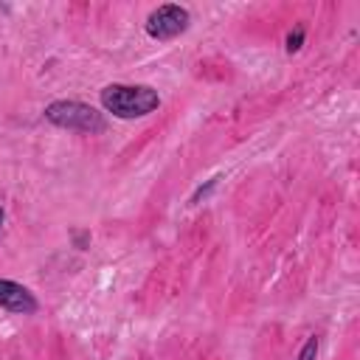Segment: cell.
I'll use <instances>...</instances> for the list:
<instances>
[{"label":"cell","mask_w":360,"mask_h":360,"mask_svg":"<svg viewBox=\"0 0 360 360\" xmlns=\"http://www.w3.org/2000/svg\"><path fill=\"white\" fill-rule=\"evenodd\" d=\"M101 107L115 118H143L160 107V96L152 84H107L101 90Z\"/></svg>","instance_id":"6da1fadb"},{"label":"cell","mask_w":360,"mask_h":360,"mask_svg":"<svg viewBox=\"0 0 360 360\" xmlns=\"http://www.w3.org/2000/svg\"><path fill=\"white\" fill-rule=\"evenodd\" d=\"M45 118L53 127H62V129H70V132H82V135H98V132L107 129V121L96 107H90L84 101H73V98L51 101L45 107Z\"/></svg>","instance_id":"7a4b0ae2"},{"label":"cell","mask_w":360,"mask_h":360,"mask_svg":"<svg viewBox=\"0 0 360 360\" xmlns=\"http://www.w3.org/2000/svg\"><path fill=\"white\" fill-rule=\"evenodd\" d=\"M191 22V14L180 3H163L146 17V34L152 39H174L180 37Z\"/></svg>","instance_id":"3957f363"},{"label":"cell","mask_w":360,"mask_h":360,"mask_svg":"<svg viewBox=\"0 0 360 360\" xmlns=\"http://www.w3.org/2000/svg\"><path fill=\"white\" fill-rule=\"evenodd\" d=\"M0 307L14 312V315H34L39 309V301L34 292L11 278H0Z\"/></svg>","instance_id":"277c9868"},{"label":"cell","mask_w":360,"mask_h":360,"mask_svg":"<svg viewBox=\"0 0 360 360\" xmlns=\"http://www.w3.org/2000/svg\"><path fill=\"white\" fill-rule=\"evenodd\" d=\"M301 45H304V25H295V28L287 34V53L301 51Z\"/></svg>","instance_id":"5b68a950"},{"label":"cell","mask_w":360,"mask_h":360,"mask_svg":"<svg viewBox=\"0 0 360 360\" xmlns=\"http://www.w3.org/2000/svg\"><path fill=\"white\" fill-rule=\"evenodd\" d=\"M315 354H318V338H309L298 352V360H315Z\"/></svg>","instance_id":"8992f818"},{"label":"cell","mask_w":360,"mask_h":360,"mask_svg":"<svg viewBox=\"0 0 360 360\" xmlns=\"http://www.w3.org/2000/svg\"><path fill=\"white\" fill-rule=\"evenodd\" d=\"M217 180H219V177H211V180H208L205 186H200V188H197V191L191 194V202H200L202 197H208V194L214 191V186H217Z\"/></svg>","instance_id":"52a82bcc"},{"label":"cell","mask_w":360,"mask_h":360,"mask_svg":"<svg viewBox=\"0 0 360 360\" xmlns=\"http://www.w3.org/2000/svg\"><path fill=\"white\" fill-rule=\"evenodd\" d=\"M0 225H3V205H0Z\"/></svg>","instance_id":"ba28073f"}]
</instances>
